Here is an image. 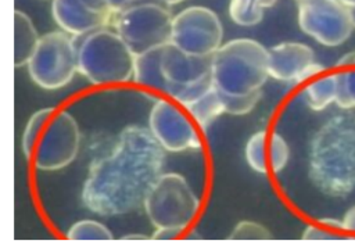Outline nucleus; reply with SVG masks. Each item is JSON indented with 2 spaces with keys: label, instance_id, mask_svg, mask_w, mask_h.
Segmentation results:
<instances>
[{
  "label": "nucleus",
  "instance_id": "nucleus-10",
  "mask_svg": "<svg viewBox=\"0 0 355 251\" xmlns=\"http://www.w3.org/2000/svg\"><path fill=\"white\" fill-rule=\"evenodd\" d=\"M222 24L218 15L207 7H187L173 17L171 43L187 54L214 55L222 46Z\"/></svg>",
  "mask_w": 355,
  "mask_h": 251
},
{
  "label": "nucleus",
  "instance_id": "nucleus-5",
  "mask_svg": "<svg viewBox=\"0 0 355 251\" xmlns=\"http://www.w3.org/2000/svg\"><path fill=\"white\" fill-rule=\"evenodd\" d=\"M162 0H132L112 19L114 31L135 55L171 43L173 17Z\"/></svg>",
  "mask_w": 355,
  "mask_h": 251
},
{
  "label": "nucleus",
  "instance_id": "nucleus-29",
  "mask_svg": "<svg viewBox=\"0 0 355 251\" xmlns=\"http://www.w3.org/2000/svg\"><path fill=\"white\" fill-rule=\"evenodd\" d=\"M351 8V15H352V22H354V28H355V1L349 6Z\"/></svg>",
  "mask_w": 355,
  "mask_h": 251
},
{
  "label": "nucleus",
  "instance_id": "nucleus-13",
  "mask_svg": "<svg viewBox=\"0 0 355 251\" xmlns=\"http://www.w3.org/2000/svg\"><path fill=\"white\" fill-rule=\"evenodd\" d=\"M150 130L165 150L182 151L200 147V137L190 119L166 100L154 104L150 112Z\"/></svg>",
  "mask_w": 355,
  "mask_h": 251
},
{
  "label": "nucleus",
  "instance_id": "nucleus-31",
  "mask_svg": "<svg viewBox=\"0 0 355 251\" xmlns=\"http://www.w3.org/2000/svg\"><path fill=\"white\" fill-rule=\"evenodd\" d=\"M164 3H166V4H176V3H180V1H183V0H162Z\"/></svg>",
  "mask_w": 355,
  "mask_h": 251
},
{
  "label": "nucleus",
  "instance_id": "nucleus-19",
  "mask_svg": "<svg viewBox=\"0 0 355 251\" xmlns=\"http://www.w3.org/2000/svg\"><path fill=\"white\" fill-rule=\"evenodd\" d=\"M245 159L257 172L269 171V137L266 132L261 130L250 137L245 146Z\"/></svg>",
  "mask_w": 355,
  "mask_h": 251
},
{
  "label": "nucleus",
  "instance_id": "nucleus-21",
  "mask_svg": "<svg viewBox=\"0 0 355 251\" xmlns=\"http://www.w3.org/2000/svg\"><path fill=\"white\" fill-rule=\"evenodd\" d=\"M355 67V65H354ZM338 92L336 104L341 110L355 108V68H347L337 72Z\"/></svg>",
  "mask_w": 355,
  "mask_h": 251
},
{
  "label": "nucleus",
  "instance_id": "nucleus-18",
  "mask_svg": "<svg viewBox=\"0 0 355 251\" xmlns=\"http://www.w3.org/2000/svg\"><path fill=\"white\" fill-rule=\"evenodd\" d=\"M184 108L190 112L194 121L202 128L211 123V121H214L219 114L225 112L222 100L215 87Z\"/></svg>",
  "mask_w": 355,
  "mask_h": 251
},
{
  "label": "nucleus",
  "instance_id": "nucleus-7",
  "mask_svg": "<svg viewBox=\"0 0 355 251\" xmlns=\"http://www.w3.org/2000/svg\"><path fill=\"white\" fill-rule=\"evenodd\" d=\"M198 207L197 196L178 173L161 175L144 201L151 223L158 230H166L175 236L193 220Z\"/></svg>",
  "mask_w": 355,
  "mask_h": 251
},
{
  "label": "nucleus",
  "instance_id": "nucleus-4",
  "mask_svg": "<svg viewBox=\"0 0 355 251\" xmlns=\"http://www.w3.org/2000/svg\"><path fill=\"white\" fill-rule=\"evenodd\" d=\"M75 40L78 71L92 83L126 82L133 76L136 55L115 31L100 28Z\"/></svg>",
  "mask_w": 355,
  "mask_h": 251
},
{
  "label": "nucleus",
  "instance_id": "nucleus-33",
  "mask_svg": "<svg viewBox=\"0 0 355 251\" xmlns=\"http://www.w3.org/2000/svg\"><path fill=\"white\" fill-rule=\"evenodd\" d=\"M298 1H302V0H298Z\"/></svg>",
  "mask_w": 355,
  "mask_h": 251
},
{
  "label": "nucleus",
  "instance_id": "nucleus-26",
  "mask_svg": "<svg viewBox=\"0 0 355 251\" xmlns=\"http://www.w3.org/2000/svg\"><path fill=\"white\" fill-rule=\"evenodd\" d=\"M341 223H343V229L344 232H348V233H355V205L351 207L344 218L341 219Z\"/></svg>",
  "mask_w": 355,
  "mask_h": 251
},
{
  "label": "nucleus",
  "instance_id": "nucleus-22",
  "mask_svg": "<svg viewBox=\"0 0 355 251\" xmlns=\"http://www.w3.org/2000/svg\"><path fill=\"white\" fill-rule=\"evenodd\" d=\"M53 111H54L53 108H43V110H39L37 112H35L31 116V119H29V122H28V125L24 130V137H22V148H24V153L28 158L33 153L35 143L37 140L39 132H42L46 119L51 115Z\"/></svg>",
  "mask_w": 355,
  "mask_h": 251
},
{
  "label": "nucleus",
  "instance_id": "nucleus-32",
  "mask_svg": "<svg viewBox=\"0 0 355 251\" xmlns=\"http://www.w3.org/2000/svg\"><path fill=\"white\" fill-rule=\"evenodd\" d=\"M341 1H343V3H345V4H348V6H351L355 0H341Z\"/></svg>",
  "mask_w": 355,
  "mask_h": 251
},
{
  "label": "nucleus",
  "instance_id": "nucleus-24",
  "mask_svg": "<svg viewBox=\"0 0 355 251\" xmlns=\"http://www.w3.org/2000/svg\"><path fill=\"white\" fill-rule=\"evenodd\" d=\"M230 240H268L270 239V232L261 223L243 220L232 232Z\"/></svg>",
  "mask_w": 355,
  "mask_h": 251
},
{
  "label": "nucleus",
  "instance_id": "nucleus-17",
  "mask_svg": "<svg viewBox=\"0 0 355 251\" xmlns=\"http://www.w3.org/2000/svg\"><path fill=\"white\" fill-rule=\"evenodd\" d=\"M277 0H230V18L241 26H252L262 21L263 10L272 7Z\"/></svg>",
  "mask_w": 355,
  "mask_h": 251
},
{
  "label": "nucleus",
  "instance_id": "nucleus-2",
  "mask_svg": "<svg viewBox=\"0 0 355 251\" xmlns=\"http://www.w3.org/2000/svg\"><path fill=\"white\" fill-rule=\"evenodd\" d=\"M269 76V53L252 39H234L212 55V82L225 112H250L261 98V87Z\"/></svg>",
  "mask_w": 355,
  "mask_h": 251
},
{
  "label": "nucleus",
  "instance_id": "nucleus-16",
  "mask_svg": "<svg viewBox=\"0 0 355 251\" xmlns=\"http://www.w3.org/2000/svg\"><path fill=\"white\" fill-rule=\"evenodd\" d=\"M338 92V76L330 73L313 79L305 87V103L313 111H322L331 103H336Z\"/></svg>",
  "mask_w": 355,
  "mask_h": 251
},
{
  "label": "nucleus",
  "instance_id": "nucleus-23",
  "mask_svg": "<svg viewBox=\"0 0 355 251\" xmlns=\"http://www.w3.org/2000/svg\"><path fill=\"white\" fill-rule=\"evenodd\" d=\"M290 158V148L286 140L273 133L269 136V169L275 173L280 172L288 162Z\"/></svg>",
  "mask_w": 355,
  "mask_h": 251
},
{
  "label": "nucleus",
  "instance_id": "nucleus-8",
  "mask_svg": "<svg viewBox=\"0 0 355 251\" xmlns=\"http://www.w3.org/2000/svg\"><path fill=\"white\" fill-rule=\"evenodd\" d=\"M28 69L32 80L43 89H60L69 83L78 71L75 36L65 31L40 36Z\"/></svg>",
  "mask_w": 355,
  "mask_h": 251
},
{
  "label": "nucleus",
  "instance_id": "nucleus-15",
  "mask_svg": "<svg viewBox=\"0 0 355 251\" xmlns=\"http://www.w3.org/2000/svg\"><path fill=\"white\" fill-rule=\"evenodd\" d=\"M39 35L32 24V19L22 12L15 10L14 12V64L17 68L29 62L37 43Z\"/></svg>",
  "mask_w": 355,
  "mask_h": 251
},
{
  "label": "nucleus",
  "instance_id": "nucleus-27",
  "mask_svg": "<svg viewBox=\"0 0 355 251\" xmlns=\"http://www.w3.org/2000/svg\"><path fill=\"white\" fill-rule=\"evenodd\" d=\"M355 65V51H349L347 54H344L338 61H337V67H344V68H349Z\"/></svg>",
  "mask_w": 355,
  "mask_h": 251
},
{
  "label": "nucleus",
  "instance_id": "nucleus-3",
  "mask_svg": "<svg viewBox=\"0 0 355 251\" xmlns=\"http://www.w3.org/2000/svg\"><path fill=\"white\" fill-rule=\"evenodd\" d=\"M309 178L316 189L343 197L355 189V108L327 119L309 147Z\"/></svg>",
  "mask_w": 355,
  "mask_h": 251
},
{
  "label": "nucleus",
  "instance_id": "nucleus-12",
  "mask_svg": "<svg viewBox=\"0 0 355 251\" xmlns=\"http://www.w3.org/2000/svg\"><path fill=\"white\" fill-rule=\"evenodd\" d=\"M51 8L55 22L73 36L111 25L116 14L107 0H53Z\"/></svg>",
  "mask_w": 355,
  "mask_h": 251
},
{
  "label": "nucleus",
  "instance_id": "nucleus-20",
  "mask_svg": "<svg viewBox=\"0 0 355 251\" xmlns=\"http://www.w3.org/2000/svg\"><path fill=\"white\" fill-rule=\"evenodd\" d=\"M71 240H112V233L96 220H79L67 233Z\"/></svg>",
  "mask_w": 355,
  "mask_h": 251
},
{
  "label": "nucleus",
  "instance_id": "nucleus-9",
  "mask_svg": "<svg viewBox=\"0 0 355 251\" xmlns=\"http://www.w3.org/2000/svg\"><path fill=\"white\" fill-rule=\"evenodd\" d=\"M297 19L304 33L327 47L343 44L355 29L351 8L341 0H302Z\"/></svg>",
  "mask_w": 355,
  "mask_h": 251
},
{
  "label": "nucleus",
  "instance_id": "nucleus-14",
  "mask_svg": "<svg viewBox=\"0 0 355 251\" xmlns=\"http://www.w3.org/2000/svg\"><path fill=\"white\" fill-rule=\"evenodd\" d=\"M269 76L300 83L319 75L324 68L316 62L315 51L305 43L282 42L268 50Z\"/></svg>",
  "mask_w": 355,
  "mask_h": 251
},
{
  "label": "nucleus",
  "instance_id": "nucleus-11",
  "mask_svg": "<svg viewBox=\"0 0 355 251\" xmlns=\"http://www.w3.org/2000/svg\"><path fill=\"white\" fill-rule=\"evenodd\" d=\"M79 130L75 119L60 111L44 128L36 148L35 164L40 169H60L68 165L79 148Z\"/></svg>",
  "mask_w": 355,
  "mask_h": 251
},
{
  "label": "nucleus",
  "instance_id": "nucleus-25",
  "mask_svg": "<svg viewBox=\"0 0 355 251\" xmlns=\"http://www.w3.org/2000/svg\"><path fill=\"white\" fill-rule=\"evenodd\" d=\"M302 239L304 240H340V239H344V236L338 230H334L320 223V226H313V225L308 226L304 230Z\"/></svg>",
  "mask_w": 355,
  "mask_h": 251
},
{
  "label": "nucleus",
  "instance_id": "nucleus-1",
  "mask_svg": "<svg viewBox=\"0 0 355 251\" xmlns=\"http://www.w3.org/2000/svg\"><path fill=\"white\" fill-rule=\"evenodd\" d=\"M164 147L151 130L128 126L114 150L96 159L83 186L85 205L101 215L128 214L144 201L161 176Z\"/></svg>",
  "mask_w": 355,
  "mask_h": 251
},
{
  "label": "nucleus",
  "instance_id": "nucleus-28",
  "mask_svg": "<svg viewBox=\"0 0 355 251\" xmlns=\"http://www.w3.org/2000/svg\"><path fill=\"white\" fill-rule=\"evenodd\" d=\"M110 3V6L115 10V12H118L119 10H122L123 7H126L132 0H107Z\"/></svg>",
  "mask_w": 355,
  "mask_h": 251
},
{
  "label": "nucleus",
  "instance_id": "nucleus-30",
  "mask_svg": "<svg viewBox=\"0 0 355 251\" xmlns=\"http://www.w3.org/2000/svg\"><path fill=\"white\" fill-rule=\"evenodd\" d=\"M123 239H147V237L146 236H136V234L133 236V234H130V236H125Z\"/></svg>",
  "mask_w": 355,
  "mask_h": 251
},
{
  "label": "nucleus",
  "instance_id": "nucleus-6",
  "mask_svg": "<svg viewBox=\"0 0 355 251\" xmlns=\"http://www.w3.org/2000/svg\"><path fill=\"white\" fill-rule=\"evenodd\" d=\"M159 73L161 90L183 107L214 89L212 55H191L173 43L159 47Z\"/></svg>",
  "mask_w": 355,
  "mask_h": 251
}]
</instances>
